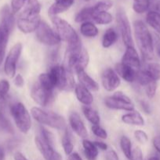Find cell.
Wrapping results in <instances>:
<instances>
[{
  "label": "cell",
  "instance_id": "cell-1",
  "mask_svg": "<svg viewBox=\"0 0 160 160\" xmlns=\"http://www.w3.org/2000/svg\"><path fill=\"white\" fill-rule=\"evenodd\" d=\"M89 56L88 52L81 42L68 45L66 54V68L72 73H78L85 70L88 66Z\"/></svg>",
  "mask_w": 160,
  "mask_h": 160
},
{
  "label": "cell",
  "instance_id": "cell-13",
  "mask_svg": "<svg viewBox=\"0 0 160 160\" xmlns=\"http://www.w3.org/2000/svg\"><path fill=\"white\" fill-rule=\"evenodd\" d=\"M101 82L104 88L108 92H113L118 88L121 84L119 75L111 68L104 70L101 74Z\"/></svg>",
  "mask_w": 160,
  "mask_h": 160
},
{
  "label": "cell",
  "instance_id": "cell-17",
  "mask_svg": "<svg viewBox=\"0 0 160 160\" xmlns=\"http://www.w3.org/2000/svg\"><path fill=\"white\" fill-rule=\"evenodd\" d=\"M137 71L138 70H136L135 69L125 65L122 62L118 63L115 66V72L117 74L119 75L124 81L129 83H132L136 81Z\"/></svg>",
  "mask_w": 160,
  "mask_h": 160
},
{
  "label": "cell",
  "instance_id": "cell-14",
  "mask_svg": "<svg viewBox=\"0 0 160 160\" xmlns=\"http://www.w3.org/2000/svg\"><path fill=\"white\" fill-rule=\"evenodd\" d=\"M35 143L45 160H62V157L53 148V146L46 143L41 137H35Z\"/></svg>",
  "mask_w": 160,
  "mask_h": 160
},
{
  "label": "cell",
  "instance_id": "cell-3",
  "mask_svg": "<svg viewBox=\"0 0 160 160\" xmlns=\"http://www.w3.org/2000/svg\"><path fill=\"white\" fill-rule=\"evenodd\" d=\"M40 11L41 5L39 2L33 6H28L17 19L18 29L24 34L35 31L41 22Z\"/></svg>",
  "mask_w": 160,
  "mask_h": 160
},
{
  "label": "cell",
  "instance_id": "cell-53",
  "mask_svg": "<svg viewBox=\"0 0 160 160\" xmlns=\"http://www.w3.org/2000/svg\"><path fill=\"white\" fill-rule=\"evenodd\" d=\"M155 12H157L160 15V0H158V1L156 2V3H155Z\"/></svg>",
  "mask_w": 160,
  "mask_h": 160
},
{
  "label": "cell",
  "instance_id": "cell-50",
  "mask_svg": "<svg viewBox=\"0 0 160 160\" xmlns=\"http://www.w3.org/2000/svg\"><path fill=\"white\" fill-rule=\"evenodd\" d=\"M94 145L97 146V148H99V149H101L103 150V151H106V150H108V145H107L106 143H104V142H98V141H96V142H93Z\"/></svg>",
  "mask_w": 160,
  "mask_h": 160
},
{
  "label": "cell",
  "instance_id": "cell-46",
  "mask_svg": "<svg viewBox=\"0 0 160 160\" xmlns=\"http://www.w3.org/2000/svg\"><path fill=\"white\" fill-rule=\"evenodd\" d=\"M139 103L142 110L144 111L145 113L150 114L151 112H152V107H151L150 104H149L147 101H145V100H141V101L139 102Z\"/></svg>",
  "mask_w": 160,
  "mask_h": 160
},
{
  "label": "cell",
  "instance_id": "cell-16",
  "mask_svg": "<svg viewBox=\"0 0 160 160\" xmlns=\"http://www.w3.org/2000/svg\"><path fill=\"white\" fill-rule=\"evenodd\" d=\"M122 63L129 66L136 70L141 68V59L134 47H127L122 59Z\"/></svg>",
  "mask_w": 160,
  "mask_h": 160
},
{
  "label": "cell",
  "instance_id": "cell-30",
  "mask_svg": "<svg viewBox=\"0 0 160 160\" xmlns=\"http://www.w3.org/2000/svg\"><path fill=\"white\" fill-rule=\"evenodd\" d=\"M94 13V11L93 7H85L82 9L78 13L75 15V20L77 23H84V22L89 21L92 20L93 15Z\"/></svg>",
  "mask_w": 160,
  "mask_h": 160
},
{
  "label": "cell",
  "instance_id": "cell-32",
  "mask_svg": "<svg viewBox=\"0 0 160 160\" xmlns=\"http://www.w3.org/2000/svg\"><path fill=\"white\" fill-rule=\"evenodd\" d=\"M61 144H62L63 148H64V151L65 152V154L68 155V156L70 154H72V152H73L74 145L73 142H72V136H71V134L67 128L65 130L64 136L62 137Z\"/></svg>",
  "mask_w": 160,
  "mask_h": 160
},
{
  "label": "cell",
  "instance_id": "cell-26",
  "mask_svg": "<svg viewBox=\"0 0 160 160\" xmlns=\"http://www.w3.org/2000/svg\"><path fill=\"white\" fill-rule=\"evenodd\" d=\"M118 40V33L114 28H108L102 38V45L104 48H109Z\"/></svg>",
  "mask_w": 160,
  "mask_h": 160
},
{
  "label": "cell",
  "instance_id": "cell-2",
  "mask_svg": "<svg viewBox=\"0 0 160 160\" xmlns=\"http://www.w3.org/2000/svg\"><path fill=\"white\" fill-rule=\"evenodd\" d=\"M133 31L136 44L142 57L145 60L153 58V38L148 28L142 20H136L133 23Z\"/></svg>",
  "mask_w": 160,
  "mask_h": 160
},
{
  "label": "cell",
  "instance_id": "cell-9",
  "mask_svg": "<svg viewBox=\"0 0 160 160\" xmlns=\"http://www.w3.org/2000/svg\"><path fill=\"white\" fill-rule=\"evenodd\" d=\"M35 36L40 43L47 46H56L61 42V38L46 22L41 20L35 31Z\"/></svg>",
  "mask_w": 160,
  "mask_h": 160
},
{
  "label": "cell",
  "instance_id": "cell-22",
  "mask_svg": "<svg viewBox=\"0 0 160 160\" xmlns=\"http://www.w3.org/2000/svg\"><path fill=\"white\" fill-rule=\"evenodd\" d=\"M11 31L8 28L0 25V66L4 60L5 55H6V47L8 45L9 34Z\"/></svg>",
  "mask_w": 160,
  "mask_h": 160
},
{
  "label": "cell",
  "instance_id": "cell-36",
  "mask_svg": "<svg viewBox=\"0 0 160 160\" xmlns=\"http://www.w3.org/2000/svg\"><path fill=\"white\" fill-rule=\"evenodd\" d=\"M150 2L151 0H133V10L138 14H142L147 12L150 6Z\"/></svg>",
  "mask_w": 160,
  "mask_h": 160
},
{
  "label": "cell",
  "instance_id": "cell-7",
  "mask_svg": "<svg viewBox=\"0 0 160 160\" xmlns=\"http://www.w3.org/2000/svg\"><path fill=\"white\" fill-rule=\"evenodd\" d=\"M10 113L19 131L24 134H28L31 128V120L24 105L21 102L13 104L10 107Z\"/></svg>",
  "mask_w": 160,
  "mask_h": 160
},
{
  "label": "cell",
  "instance_id": "cell-19",
  "mask_svg": "<svg viewBox=\"0 0 160 160\" xmlns=\"http://www.w3.org/2000/svg\"><path fill=\"white\" fill-rule=\"evenodd\" d=\"M75 92L78 101L84 106H90L93 102V96L91 94L90 91L83 87L82 84L75 85Z\"/></svg>",
  "mask_w": 160,
  "mask_h": 160
},
{
  "label": "cell",
  "instance_id": "cell-23",
  "mask_svg": "<svg viewBox=\"0 0 160 160\" xmlns=\"http://www.w3.org/2000/svg\"><path fill=\"white\" fill-rule=\"evenodd\" d=\"M122 121L129 125H134V126H144V118L140 112H136V111L124 114L122 117Z\"/></svg>",
  "mask_w": 160,
  "mask_h": 160
},
{
  "label": "cell",
  "instance_id": "cell-4",
  "mask_svg": "<svg viewBox=\"0 0 160 160\" xmlns=\"http://www.w3.org/2000/svg\"><path fill=\"white\" fill-rule=\"evenodd\" d=\"M31 113L33 118L42 125H45L53 129L65 131L67 129V123L62 116L53 112H48L39 107H33L31 109Z\"/></svg>",
  "mask_w": 160,
  "mask_h": 160
},
{
  "label": "cell",
  "instance_id": "cell-38",
  "mask_svg": "<svg viewBox=\"0 0 160 160\" xmlns=\"http://www.w3.org/2000/svg\"><path fill=\"white\" fill-rule=\"evenodd\" d=\"M112 6V0H99L92 7L94 12H108Z\"/></svg>",
  "mask_w": 160,
  "mask_h": 160
},
{
  "label": "cell",
  "instance_id": "cell-41",
  "mask_svg": "<svg viewBox=\"0 0 160 160\" xmlns=\"http://www.w3.org/2000/svg\"><path fill=\"white\" fill-rule=\"evenodd\" d=\"M92 131L93 134L101 139H106L108 138V133L100 125H93Z\"/></svg>",
  "mask_w": 160,
  "mask_h": 160
},
{
  "label": "cell",
  "instance_id": "cell-57",
  "mask_svg": "<svg viewBox=\"0 0 160 160\" xmlns=\"http://www.w3.org/2000/svg\"><path fill=\"white\" fill-rule=\"evenodd\" d=\"M83 1H85V2H89V1H90V0H83Z\"/></svg>",
  "mask_w": 160,
  "mask_h": 160
},
{
  "label": "cell",
  "instance_id": "cell-40",
  "mask_svg": "<svg viewBox=\"0 0 160 160\" xmlns=\"http://www.w3.org/2000/svg\"><path fill=\"white\" fill-rule=\"evenodd\" d=\"M145 93L148 98H153L156 94L157 91V81H153L145 86Z\"/></svg>",
  "mask_w": 160,
  "mask_h": 160
},
{
  "label": "cell",
  "instance_id": "cell-12",
  "mask_svg": "<svg viewBox=\"0 0 160 160\" xmlns=\"http://www.w3.org/2000/svg\"><path fill=\"white\" fill-rule=\"evenodd\" d=\"M31 97L35 102L42 107H45L53 102L54 94L53 92L44 88L36 82L31 89Z\"/></svg>",
  "mask_w": 160,
  "mask_h": 160
},
{
  "label": "cell",
  "instance_id": "cell-31",
  "mask_svg": "<svg viewBox=\"0 0 160 160\" xmlns=\"http://www.w3.org/2000/svg\"><path fill=\"white\" fill-rule=\"evenodd\" d=\"M38 83L42 86L44 88L47 89L49 91H52L53 92L55 89V84L53 83V79L50 77V73H41L39 76V79H38Z\"/></svg>",
  "mask_w": 160,
  "mask_h": 160
},
{
  "label": "cell",
  "instance_id": "cell-49",
  "mask_svg": "<svg viewBox=\"0 0 160 160\" xmlns=\"http://www.w3.org/2000/svg\"><path fill=\"white\" fill-rule=\"evenodd\" d=\"M154 148L160 154V136H155L152 140Z\"/></svg>",
  "mask_w": 160,
  "mask_h": 160
},
{
  "label": "cell",
  "instance_id": "cell-39",
  "mask_svg": "<svg viewBox=\"0 0 160 160\" xmlns=\"http://www.w3.org/2000/svg\"><path fill=\"white\" fill-rule=\"evenodd\" d=\"M40 134L42 139H43L46 143L50 144V145L53 146L55 138L51 131H48L46 128H43V127H40Z\"/></svg>",
  "mask_w": 160,
  "mask_h": 160
},
{
  "label": "cell",
  "instance_id": "cell-27",
  "mask_svg": "<svg viewBox=\"0 0 160 160\" xmlns=\"http://www.w3.org/2000/svg\"><path fill=\"white\" fill-rule=\"evenodd\" d=\"M146 21L158 34H160V15L155 11H149L146 16Z\"/></svg>",
  "mask_w": 160,
  "mask_h": 160
},
{
  "label": "cell",
  "instance_id": "cell-34",
  "mask_svg": "<svg viewBox=\"0 0 160 160\" xmlns=\"http://www.w3.org/2000/svg\"><path fill=\"white\" fill-rule=\"evenodd\" d=\"M120 147L124 156L130 159L132 155V143L130 139L126 136H122L120 139Z\"/></svg>",
  "mask_w": 160,
  "mask_h": 160
},
{
  "label": "cell",
  "instance_id": "cell-48",
  "mask_svg": "<svg viewBox=\"0 0 160 160\" xmlns=\"http://www.w3.org/2000/svg\"><path fill=\"white\" fill-rule=\"evenodd\" d=\"M106 159L107 160H119V157L115 150L110 149L107 152Z\"/></svg>",
  "mask_w": 160,
  "mask_h": 160
},
{
  "label": "cell",
  "instance_id": "cell-18",
  "mask_svg": "<svg viewBox=\"0 0 160 160\" xmlns=\"http://www.w3.org/2000/svg\"><path fill=\"white\" fill-rule=\"evenodd\" d=\"M14 24L15 18L13 12L7 5H5L0 11V25L8 28L12 32Z\"/></svg>",
  "mask_w": 160,
  "mask_h": 160
},
{
  "label": "cell",
  "instance_id": "cell-28",
  "mask_svg": "<svg viewBox=\"0 0 160 160\" xmlns=\"http://www.w3.org/2000/svg\"><path fill=\"white\" fill-rule=\"evenodd\" d=\"M83 112L85 117L92 123L93 125H99L100 122V116L98 112L93 109V108L89 107V106H83Z\"/></svg>",
  "mask_w": 160,
  "mask_h": 160
},
{
  "label": "cell",
  "instance_id": "cell-8",
  "mask_svg": "<svg viewBox=\"0 0 160 160\" xmlns=\"http://www.w3.org/2000/svg\"><path fill=\"white\" fill-rule=\"evenodd\" d=\"M116 21H117L119 32L122 36V42H123L126 48L127 47H134V42H133V36H132L131 27H130L128 17H127L125 10L121 7L117 9Z\"/></svg>",
  "mask_w": 160,
  "mask_h": 160
},
{
  "label": "cell",
  "instance_id": "cell-10",
  "mask_svg": "<svg viewBox=\"0 0 160 160\" xmlns=\"http://www.w3.org/2000/svg\"><path fill=\"white\" fill-rule=\"evenodd\" d=\"M104 104L107 107L111 109L128 112L134 111V105L131 99L122 92H116L112 96L106 97L104 98Z\"/></svg>",
  "mask_w": 160,
  "mask_h": 160
},
{
  "label": "cell",
  "instance_id": "cell-11",
  "mask_svg": "<svg viewBox=\"0 0 160 160\" xmlns=\"http://www.w3.org/2000/svg\"><path fill=\"white\" fill-rule=\"evenodd\" d=\"M22 52L21 43H17L11 48L4 62V72L9 78L16 76L17 64Z\"/></svg>",
  "mask_w": 160,
  "mask_h": 160
},
{
  "label": "cell",
  "instance_id": "cell-43",
  "mask_svg": "<svg viewBox=\"0 0 160 160\" xmlns=\"http://www.w3.org/2000/svg\"><path fill=\"white\" fill-rule=\"evenodd\" d=\"M25 1L26 0H12L11 1V10L13 12V14L17 13L22 9Z\"/></svg>",
  "mask_w": 160,
  "mask_h": 160
},
{
  "label": "cell",
  "instance_id": "cell-51",
  "mask_svg": "<svg viewBox=\"0 0 160 160\" xmlns=\"http://www.w3.org/2000/svg\"><path fill=\"white\" fill-rule=\"evenodd\" d=\"M67 160H83V159H82V157L78 154V153L72 152V154L69 155Z\"/></svg>",
  "mask_w": 160,
  "mask_h": 160
},
{
  "label": "cell",
  "instance_id": "cell-29",
  "mask_svg": "<svg viewBox=\"0 0 160 160\" xmlns=\"http://www.w3.org/2000/svg\"><path fill=\"white\" fill-rule=\"evenodd\" d=\"M92 20L97 24L106 25L112 22L113 17L108 12H94Z\"/></svg>",
  "mask_w": 160,
  "mask_h": 160
},
{
  "label": "cell",
  "instance_id": "cell-6",
  "mask_svg": "<svg viewBox=\"0 0 160 160\" xmlns=\"http://www.w3.org/2000/svg\"><path fill=\"white\" fill-rule=\"evenodd\" d=\"M51 20L61 40L67 42L68 45H74L81 42L77 32L68 22L57 16L51 17Z\"/></svg>",
  "mask_w": 160,
  "mask_h": 160
},
{
  "label": "cell",
  "instance_id": "cell-20",
  "mask_svg": "<svg viewBox=\"0 0 160 160\" xmlns=\"http://www.w3.org/2000/svg\"><path fill=\"white\" fill-rule=\"evenodd\" d=\"M75 0H55V2L49 9V15L55 17L60 13L67 11L72 5Z\"/></svg>",
  "mask_w": 160,
  "mask_h": 160
},
{
  "label": "cell",
  "instance_id": "cell-56",
  "mask_svg": "<svg viewBox=\"0 0 160 160\" xmlns=\"http://www.w3.org/2000/svg\"><path fill=\"white\" fill-rule=\"evenodd\" d=\"M147 160H160V159L158 157H157V156H152V157L149 158Z\"/></svg>",
  "mask_w": 160,
  "mask_h": 160
},
{
  "label": "cell",
  "instance_id": "cell-33",
  "mask_svg": "<svg viewBox=\"0 0 160 160\" xmlns=\"http://www.w3.org/2000/svg\"><path fill=\"white\" fill-rule=\"evenodd\" d=\"M153 81H155V80L151 77V75L147 73V71L146 70H139L137 71V73H136V81L140 85L145 87V86H147V84H150Z\"/></svg>",
  "mask_w": 160,
  "mask_h": 160
},
{
  "label": "cell",
  "instance_id": "cell-52",
  "mask_svg": "<svg viewBox=\"0 0 160 160\" xmlns=\"http://www.w3.org/2000/svg\"><path fill=\"white\" fill-rule=\"evenodd\" d=\"M14 160H28L20 152H16L14 155Z\"/></svg>",
  "mask_w": 160,
  "mask_h": 160
},
{
  "label": "cell",
  "instance_id": "cell-25",
  "mask_svg": "<svg viewBox=\"0 0 160 160\" xmlns=\"http://www.w3.org/2000/svg\"><path fill=\"white\" fill-rule=\"evenodd\" d=\"M80 32L84 37L93 38L98 35L99 31L93 23L90 21L84 22L80 26Z\"/></svg>",
  "mask_w": 160,
  "mask_h": 160
},
{
  "label": "cell",
  "instance_id": "cell-5",
  "mask_svg": "<svg viewBox=\"0 0 160 160\" xmlns=\"http://www.w3.org/2000/svg\"><path fill=\"white\" fill-rule=\"evenodd\" d=\"M50 77L53 79L55 88L61 91H72L75 87L72 73L66 67L60 65L52 66L50 69Z\"/></svg>",
  "mask_w": 160,
  "mask_h": 160
},
{
  "label": "cell",
  "instance_id": "cell-15",
  "mask_svg": "<svg viewBox=\"0 0 160 160\" xmlns=\"http://www.w3.org/2000/svg\"><path fill=\"white\" fill-rule=\"evenodd\" d=\"M69 123L72 131L81 138L86 139L88 131L80 116L76 112H72L69 116Z\"/></svg>",
  "mask_w": 160,
  "mask_h": 160
},
{
  "label": "cell",
  "instance_id": "cell-21",
  "mask_svg": "<svg viewBox=\"0 0 160 160\" xmlns=\"http://www.w3.org/2000/svg\"><path fill=\"white\" fill-rule=\"evenodd\" d=\"M77 75H78L80 84H82L83 87L92 92H97L99 90V84H97V81H94L87 73L85 72V70L79 72L77 73Z\"/></svg>",
  "mask_w": 160,
  "mask_h": 160
},
{
  "label": "cell",
  "instance_id": "cell-35",
  "mask_svg": "<svg viewBox=\"0 0 160 160\" xmlns=\"http://www.w3.org/2000/svg\"><path fill=\"white\" fill-rule=\"evenodd\" d=\"M10 85L9 81L6 80L0 81V106H6L7 95L9 93Z\"/></svg>",
  "mask_w": 160,
  "mask_h": 160
},
{
  "label": "cell",
  "instance_id": "cell-45",
  "mask_svg": "<svg viewBox=\"0 0 160 160\" xmlns=\"http://www.w3.org/2000/svg\"><path fill=\"white\" fill-rule=\"evenodd\" d=\"M130 160H144L143 152L139 147H136L132 151V155Z\"/></svg>",
  "mask_w": 160,
  "mask_h": 160
},
{
  "label": "cell",
  "instance_id": "cell-42",
  "mask_svg": "<svg viewBox=\"0 0 160 160\" xmlns=\"http://www.w3.org/2000/svg\"><path fill=\"white\" fill-rule=\"evenodd\" d=\"M134 137L136 140L141 144H145L148 141V136L142 130H136V131H135Z\"/></svg>",
  "mask_w": 160,
  "mask_h": 160
},
{
  "label": "cell",
  "instance_id": "cell-24",
  "mask_svg": "<svg viewBox=\"0 0 160 160\" xmlns=\"http://www.w3.org/2000/svg\"><path fill=\"white\" fill-rule=\"evenodd\" d=\"M83 147L84 149V154L87 160H97L98 157V148H97L93 142L83 139Z\"/></svg>",
  "mask_w": 160,
  "mask_h": 160
},
{
  "label": "cell",
  "instance_id": "cell-37",
  "mask_svg": "<svg viewBox=\"0 0 160 160\" xmlns=\"http://www.w3.org/2000/svg\"><path fill=\"white\" fill-rule=\"evenodd\" d=\"M147 71V73L151 75L155 81H159L160 80V64L157 62H150L147 65L146 68L144 69Z\"/></svg>",
  "mask_w": 160,
  "mask_h": 160
},
{
  "label": "cell",
  "instance_id": "cell-55",
  "mask_svg": "<svg viewBox=\"0 0 160 160\" xmlns=\"http://www.w3.org/2000/svg\"><path fill=\"white\" fill-rule=\"evenodd\" d=\"M27 2H28V6H33L39 3L38 0H27Z\"/></svg>",
  "mask_w": 160,
  "mask_h": 160
},
{
  "label": "cell",
  "instance_id": "cell-44",
  "mask_svg": "<svg viewBox=\"0 0 160 160\" xmlns=\"http://www.w3.org/2000/svg\"><path fill=\"white\" fill-rule=\"evenodd\" d=\"M153 38V48L158 57L160 58V36L158 34H154L152 35Z\"/></svg>",
  "mask_w": 160,
  "mask_h": 160
},
{
  "label": "cell",
  "instance_id": "cell-47",
  "mask_svg": "<svg viewBox=\"0 0 160 160\" xmlns=\"http://www.w3.org/2000/svg\"><path fill=\"white\" fill-rule=\"evenodd\" d=\"M13 83L17 88H22L24 86V80L23 77L21 75L17 74L15 76V78H14Z\"/></svg>",
  "mask_w": 160,
  "mask_h": 160
},
{
  "label": "cell",
  "instance_id": "cell-54",
  "mask_svg": "<svg viewBox=\"0 0 160 160\" xmlns=\"http://www.w3.org/2000/svg\"><path fill=\"white\" fill-rule=\"evenodd\" d=\"M0 160H5V152L1 146H0Z\"/></svg>",
  "mask_w": 160,
  "mask_h": 160
}]
</instances>
